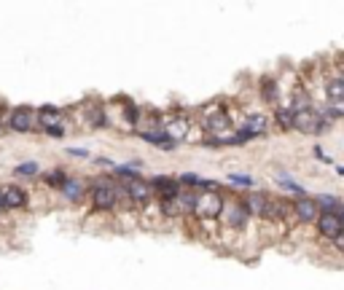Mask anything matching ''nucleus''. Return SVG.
Masks as SVG:
<instances>
[{"label":"nucleus","instance_id":"nucleus-14","mask_svg":"<svg viewBox=\"0 0 344 290\" xmlns=\"http://www.w3.org/2000/svg\"><path fill=\"white\" fill-rule=\"evenodd\" d=\"M264 129H267V119H264V116H250V119L239 127V135L247 140V137H253V135H258V132H264Z\"/></svg>","mask_w":344,"mask_h":290},{"label":"nucleus","instance_id":"nucleus-17","mask_svg":"<svg viewBox=\"0 0 344 290\" xmlns=\"http://www.w3.org/2000/svg\"><path fill=\"white\" fill-rule=\"evenodd\" d=\"M277 121L283 124L285 129H291V121H293V113H291V108H283V111H277Z\"/></svg>","mask_w":344,"mask_h":290},{"label":"nucleus","instance_id":"nucleus-15","mask_svg":"<svg viewBox=\"0 0 344 290\" xmlns=\"http://www.w3.org/2000/svg\"><path fill=\"white\" fill-rule=\"evenodd\" d=\"M229 127H231V124H229V116L221 113V111H218V113L213 116V119L207 121V129H210V132H215V135H218V132H223V129H229Z\"/></svg>","mask_w":344,"mask_h":290},{"label":"nucleus","instance_id":"nucleus-11","mask_svg":"<svg viewBox=\"0 0 344 290\" xmlns=\"http://www.w3.org/2000/svg\"><path fill=\"white\" fill-rule=\"evenodd\" d=\"M164 135H167V140H181V137H186L189 135V119L186 116H172V121L164 127Z\"/></svg>","mask_w":344,"mask_h":290},{"label":"nucleus","instance_id":"nucleus-12","mask_svg":"<svg viewBox=\"0 0 344 290\" xmlns=\"http://www.w3.org/2000/svg\"><path fill=\"white\" fill-rule=\"evenodd\" d=\"M127 194H129V199H135V202H145V199H151V185L145 183V180H140V177H129V183H127Z\"/></svg>","mask_w":344,"mask_h":290},{"label":"nucleus","instance_id":"nucleus-9","mask_svg":"<svg viewBox=\"0 0 344 290\" xmlns=\"http://www.w3.org/2000/svg\"><path fill=\"white\" fill-rule=\"evenodd\" d=\"M9 127L14 132H30L33 129V111L30 108H17L9 119Z\"/></svg>","mask_w":344,"mask_h":290},{"label":"nucleus","instance_id":"nucleus-13","mask_svg":"<svg viewBox=\"0 0 344 290\" xmlns=\"http://www.w3.org/2000/svg\"><path fill=\"white\" fill-rule=\"evenodd\" d=\"M267 199L269 197H264V194H247V199L242 202L245 205V210H247V215H258V218H264L267 215Z\"/></svg>","mask_w":344,"mask_h":290},{"label":"nucleus","instance_id":"nucleus-2","mask_svg":"<svg viewBox=\"0 0 344 290\" xmlns=\"http://www.w3.org/2000/svg\"><path fill=\"white\" fill-rule=\"evenodd\" d=\"M38 124H41L43 132H49V135L59 137L62 132H65V129H62V124H65V113L57 111V108H51V105H46V108H41V111H38Z\"/></svg>","mask_w":344,"mask_h":290},{"label":"nucleus","instance_id":"nucleus-8","mask_svg":"<svg viewBox=\"0 0 344 290\" xmlns=\"http://www.w3.org/2000/svg\"><path fill=\"white\" fill-rule=\"evenodd\" d=\"M148 185H151V191H159L164 199H175L178 194H181V185H178V180H172V177H153Z\"/></svg>","mask_w":344,"mask_h":290},{"label":"nucleus","instance_id":"nucleus-6","mask_svg":"<svg viewBox=\"0 0 344 290\" xmlns=\"http://www.w3.org/2000/svg\"><path fill=\"white\" fill-rule=\"evenodd\" d=\"M92 199H95V207L97 210H111L116 205V188L100 183L95 191H92Z\"/></svg>","mask_w":344,"mask_h":290},{"label":"nucleus","instance_id":"nucleus-1","mask_svg":"<svg viewBox=\"0 0 344 290\" xmlns=\"http://www.w3.org/2000/svg\"><path fill=\"white\" fill-rule=\"evenodd\" d=\"M221 207H223V199H221L218 191H199L197 197H194V210L191 213H197L199 218L210 221V218L221 215Z\"/></svg>","mask_w":344,"mask_h":290},{"label":"nucleus","instance_id":"nucleus-20","mask_svg":"<svg viewBox=\"0 0 344 290\" xmlns=\"http://www.w3.org/2000/svg\"><path fill=\"white\" fill-rule=\"evenodd\" d=\"M65 180H67L65 172H54V175H49V183L51 185H65Z\"/></svg>","mask_w":344,"mask_h":290},{"label":"nucleus","instance_id":"nucleus-3","mask_svg":"<svg viewBox=\"0 0 344 290\" xmlns=\"http://www.w3.org/2000/svg\"><path fill=\"white\" fill-rule=\"evenodd\" d=\"M325 119L320 113H315L309 108V111H301V113H293V121H291V129H299V132H320L325 129Z\"/></svg>","mask_w":344,"mask_h":290},{"label":"nucleus","instance_id":"nucleus-18","mask_svg":"<svg viewBox=\"0 0 344 290\" xmlns=\"http://www.w3.org/2000/svg\"><path fill=\"white\" fill-rule=\"evenodd\" d=\"M264 97H267L269 103H275V100H277V83H275V81H267V83H264Z\"/></svg>","mask_w":344,"mask_h":290},{"label":"nucleus","instance_id":"nucleus-4","mask_svg":"<svg viewBox=\"0 0 344 290\" xmlns=\"http://www.w3.org/2000/svg\"><path fill=\"white\" fill-rule=\"evenodd\" d=\"M317 229H320V234H323L325 239L341 237V229H344L341 213H336V210H323V215L317 218Z\"/></svg>","mask_w":344,"mask_h":290},{"label":"nucleus","instance_id":"nucleus-5","mask_svg":"<svg viewBox=\"0 0 344 290\" xmlns=\"http://www.w3.org/2000/svg\"><path fill=\"white\" fill-rule=\"evenodd\" d=\"M0 197H3V210H19V207H25V191L17 185H6V188H0Z\"/></svg>","mask_w":344,"mask_h":290},{"label":"nucleus","instance_id":"nucleus-22","mask_svg":"<svg viewBox=\"0 0 344 290\" xmlns=\"http://www.w3.org/2000/svg\"><path fill=\"white\" fill-rule=\"evenodd\" d=\"M181 180H183V183H194V185L199 183V177H197V175H183Z\"/></svg>","mask_w":344,"mask_h":290},{"label":"nucleus","instance_id":"nucleus-16","mask_svg":"<svg viewBox=\"0 0 344 290\" xmlns=\"http://www.w3.org/2000/svg\"><path fill=\"white\" fill-rule=\"evenodd\" d=\"M62 191H65V197H67V199H78V197H81V191H83V185L78 183V180H65Z\"/></svg>","mask_w":344,"mask_h":290},{"label":"nucleus","instance_id":"nucleus-10","mask_svg":"<svg viewBox=\"0 0 344 290\" xmlns=\"http://www.w3.org/2000/svg\"><path fill=\"white\" fill-rule=\"evenodd\" d=\"M293 213H296V218H299L301 223H309V221H315V218H317V202H315V199H307V197H301L299 202H296Z\"/></svg>","mask_w":344,"mask_h":290},{"label":"nucleus","instance_id":"nucleus-7","mask_svg":"<svg viewBox=\"0 0 344 290\" xmlns=\"http://www.w3.org/2000/svg\"><path fill=\"white\" fill-rule=\"evenodd\" d=\"M221 213H226V223H229V226H237V229L247 221V210H245V205H242V202H229V205L221 207Z\"/></svg>","mask_w":344,"mask_h":290},{"label":"nucleus","instance_id":"nucleus-21","mask_svg":"<svg viewBox=\"0 0 344 290\" xmlns=\"http://www.w3.org/2000/svg\"><path fill=\"white\" fill-rule=\"evenodd\" d=\"M229 180H231V183H237V185H253V180L245 177V175H229Z\"/></svg>","mask_w":344,"mask_h":290},{"label":"nucleus","instance_id":"nucleus-19","mask_svg":"<svg viewBox=\"0 0 344 290\" xmlns=\"http://www.w3.org/2000/svg\"><path fill=\"white\" fill-rule=\"evenodd\" d=\"M17 172H19V175H35L38 164L35 161H25V164H19V167H17Z\"/></svg>","mask_w":344,"mask_h":290},{"label":"nucleus","instance_id":"nucleus-23","mask_svg":"<svg viewBox=\"0 0 344 290\" xmlns=\"http://www.w3.org/2000/svg\"><path fill=\"white\" fill-rule=\"evenodd\" d=\"M0 210H3V197H0Z\"/></svg>","mask_w":344,"mask_h":290}]
</instances>
